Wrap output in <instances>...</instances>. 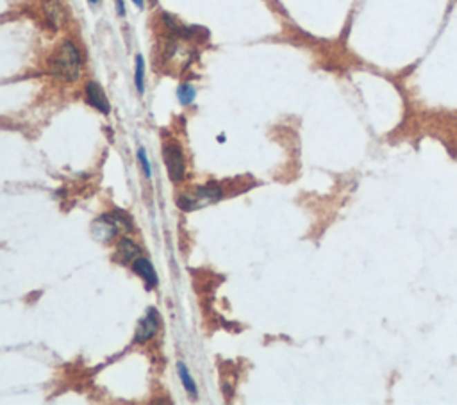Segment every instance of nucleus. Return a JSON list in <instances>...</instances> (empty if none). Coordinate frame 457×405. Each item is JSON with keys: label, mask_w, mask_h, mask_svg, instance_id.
<instances>
[{"label": "nucleus", "mask_w": 457, "mask_h": 405, "mask_svg": "<svg viewBox=\"0 0 457 405\" xmlns=\"http://www.w3.org/2000/svg\"><path fill=\"white\" fill-rule=\"evenodd\" d=\"M162 159L167 164L168 177L174 182H180L186 175V162H184L183 149L177 145L176 141H170L167 145L162 147Z\"/></svg>", "instance_id": "nucleus-3"}, {"label": "nucleus", "mask_w": 457, "mask_h": 405, "mask_svg": "<svg viewBox=\"0 0 457 405\" xmlns=\"http://www.w3.org/2000/svg\"><path fill=\"white\" fill-rule=\"evenodd\" d=\"M141 254V248L134 243L133 239L124 238L118 243V252H116V256H118L120 263H134Z\"/></svg>", "instance_id": "nucleus-9"}, {"label": "nucleus", "mask_w": 457, "mask_h": 405, "mask_svg": "<svg viewBox=\"0 0 457 405\" xmlns=\"http://www.w3.org/2000/svg\"><path fill=\"white\" fill-rule=\"evenodd\" d=\"M133 270L134 273H138L143 281H145L147 284V290H152V288L158 286V273H156L154 266H152V263H150L149 259H145V257H138L136 261L133 263Z\"/></svg>", "instance_id": "nucleus-7"}, {"label": "nucleus", "mask_w": 457, "mask_h": 405, "mask_svg": "<svg viewBox=\"0 0 457 405\" xmlns=\"http://www.w3.org/2000/svg\"><path fill=\"white\" fill-rule=\"evenodd\" d=\"M82 57L77 45L64 39L48 61V72L63 82H75L81 75Z\"/></svg>", "instance_id": "nucleus-1"}, {"label": "nucleus", "mask_w": 457, "mask_h": 405, "mask_svg": "<svg viewBox=\"0 0 457 405\" xmlns=\"http://www.w3.org/2000/svg\"><path fill=\"white\" fill-rule=\"evenodd\" d=\"M133 2H134V6H136L138 9L145 8V0H133Z\"/></svg>", "instance_id": "nucleus-16"}, {"label": "nucleus", "mask_w": 457, "mask_h": 405, "mask_svg": "<svg viewBox=\"0 0 457 405\" xmlns=\"http://www.w3.org/2000/svg\"><path fill=\"white\" fill-rule=\"evenodd\" d=\"M84 93H86V102L90 104L91 107H95V109L102 113V115H109L111 106H109V100H107L106 93H104V90L100 88V84H97L95 81H90L86 84Z\"/></svg>", "instance_id": "nucleus-5"}, {"label": "nucleus", "mask_w": 457, "mask_h": 405, "mask_svg": "<svg viewBox=\"0 0 457 405\" xmlns=\"http://www.w3.org/2000/svg\"><path fill=\"white\" fill-rule=\"evenodd\" d=\"M116 8H118V15H120V17H124V15H125L124 0H116Z\"/></svg>", "instance_id": "nucleus-15"}, {"label": "nucleus", "mask_w": 457, "mask_h": 405, "mask_svg": "<svg viewBox=\"0 0 457 405\" xmlns=\"http://www.w3.org/2000/svg\"><path fill=\"white\" fill-rule=\"evenodd\" d=\"M43 11H45V18L48 23L56 30L66 23V9L61 4V0H45Z\"/></svg>", "instance_id": "nucleus-6"}, {"label": "nucleus", "mask_w": 457, "mask_h": 405, "mask_svg": "<svg viewBox=\"0 0 457 405\" xmlns=\"http://www.w3.org/2000/svg\"><path fill=\"white\" fill-rule=\"evenodd\" d=\"M177 97H179V102L183 106H189L195 100V97H197V91H195L192 84H180L179 90H177Z\"/></svg>", "instance_id": "nucleus-12"}, {"label": "nucleus", "mask_w": 457, "mask_h": 405, "mask_svg": "<svg viewBox=\"0 0 457 405\" xmlns=\"http://www.w3.org/2000/svg\"><path fill=\"white\" fill-rule=\"evenodd\" d=\"M159 330V314L156 309L150 308L147 314L143 316V320L138 325V330L134 334V343H147L158 334Z\"/></svg>", "instance_id": "nucleus-4"}, {"label": "nucleus", "mask_w": 457, "mask_h": 405, "mask_svg": "<svg viewBox=\"0 0 457 405\" xmlns=\"http://www.w3.org/2000/svg\"><path fill=\"white\" fill-rule=\"evenodd\" d=\"M88 2H90V4H99V2H100V0H88Z\"/></svg>", "instance_id": "nucleus-17"}, {"label": "nucleus", "mask_w": 457, "mask_h": 405, "mask_svg": "<svg viewBox=\"0 0 457 405\" xmlns=\"http://www.w3.org/2000/svg\"><path fill=\"white\" fill-rule=\"evenodd\" d=\"M116 232H118V227L113 223V220L107 216V214H104L102 218H99V220L93 223V236L97 239L109 241V239H111Z\"/></svg>", "instance_id": "nucleus-8"}, {"label": "nucleus", "mask_w": 457, "mask_h": 405, "mask_svg": "<svg viewBox=\"0 0 457 405\" xmlns=\"http://www.w3.org/2000/svg\"><path fill=\"white\" fill-rule=\"evenodd\" d=\"M107 216L111 218L113 223L118 227V231L120 229H122V231H131V229H133V222H131V218L125 216L122 211H115V213L107 214Z\"/></svg>", "instance_id": "nucleus-13"}, {"label": "nucleus", "mask_w": 457, "mask_h": 405, "mask_svg": "<svg viewBox=\"0 0 457 405\" xmlns=\"http://www.w3.org/2000/svg\"><path fill=\"white\" fill-rule=\"evenodd\" d=\"M154 2H156V0H154Z\"/></svg>", "instance_id": "nucleus-18"}, {"label": "nucleus", "mask_w": 457, "mask_h": 405, "mask_svg": "<svg viewBox=\"0 0 457 405\" xmlns=\"http://www.w3.org/2000/svg\"><path fill=\"white\" fill-rule=\"evenodd\" d=\"M222 198V189L214 184H205L202 188H198L193 195H180L177 204L183 211H193L202 205L213 204V202H218Z\"/></svg>", "instance_id": "nucleus-2"}, {"label": "nucleus", "mask_w": 457, "mask_h": 405, "mask_svg": "<svg viewBox=\"0 0 457 405\" xmlns=\"http://www.w3.org/2000/svg\"><path fill=\"white\" fill-rule=\"evenodd\" d=\"M134 84L138 93H145V59L143 56H136V66H134Z\"/></svg>", "instance_id": "nucleus-10"}, {"label": "nucleus", "mask_w": 457, "mask_h": 405, "mask_svg": "<svg viewBox=\"0 0 457 405\" xmlns=\"http://www.w3.org/2000/svg\"><path fill=\"white\" fill-rule=\"evenodd\" d=\"M177 370H179V377H180V380H183L184 389H186V391H188L193 398L197 397V384L193 382V379H192V375H189V371H188V368H186V364L179 363L177 364Z\"/></svg>", "instance_id": "nucleus-11"}, {"label": "nucleus", "mask_w": 457, "mask_h": 405, "mask_svg": "<svg viewBox=\"0 0 457 405\" xmlns=\"http://www.w3.org/2000/svg\"><path fill=\"white\" fill-rule=\"evenodd\" d=\"M138 159H140L141 167H143V171H145V175L150 179V177H152V167H150V161H149V158H147L145 149L138 150Z\"/></svg>", "instance_id": "nucleus-14"}]
</instances>
